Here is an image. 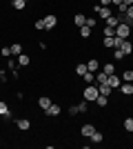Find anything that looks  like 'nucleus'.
<instances>
[{
    "instance_id": "obj_1",
    "label": "nucleus",
    "mask_w": 133,
    "mask_h": 149,
    "mask_svg": "<svg viewBox=\"0 0 133 149\" xmlns=\"http://www.w3.org/2000/svg\"><path fill=\"white\" fill-rule=\"evenodd\" d=\"M98 96H100L98 85H87V87H84V100H87V102H95Z\"/></svg>"
},
{
    "instance_id": "obj_2",
    "label": "nucleus",
    "mask_w": 133,
    "mask_h": 149,
    "mask_svg": "<svg viewBox=\"0 0 133 149\" xmlns=\"http://www.w3.org/2000/svg\"><path fill=\"white\" fill-rule=\"evenodd\" d=\"M115 36H118V38H129V36H131V25L120 22V25L115 27Z\"/></svg>"
},
{
    "instance_id": "obj_3",
    "label": "nucleus",
    "mask_w": 133,
    "mask_h": 149,
    "mask_svg": "<svg viewBox=\"0 0 133 149\" xmlns=\"http://www.w3.org/2000/svg\"><path fill=\"white\" fill-rule=\"evenodd\" d=\"M118 49H120V54H122V56L127 58L129 54H131V51H133V42H131V40H129V38H124V40H122V45H120V47H118Z\"/></svg>"
},
{
    "instance_id": "obj_4",
    "label": "nucleus",
    "mask_w": 133,
    "mask_h": 149,
    "mask_svg": "<svg viewBox=\"0 0 133 149\" xmlns=\"http://www.w3.org/2000/svg\"><path fill=\"white\" fill-rule=\"evenodd\" d=\"M44 29H56L58 27V18L53 16V13H49V16H44Z\"/></svg>"
},
{
    "instance_id": "obj_5",
    "label": "nucleus",
    "mask_w": 133,
    "mask_h": 149,
    "mask_svg": "<svg viewBox=\"0 0 133 149\" xmlns=\"http://www.w3.org/2000/svg\"><path fill=\"white\" fill-rule=\"evenodd\" d=\"M95 11L100 13V18H104V20H107L109 16H113V11H111V7H102V5H98V7H95Z\"/></svg>"
},
{
    "instance_id": "obj_6",
    "label": "nucleus",
    "mask_w": 133,
    "mask_h": 149,
    "mask_svg": "<svg viewBox=\"0 0 133 149\" xmlns=\"http://www.w3.org/2000/svg\"><path fill=\"white\" fill-rule=\"evenodd\" d=\"M102 47L104 49H115V36H104L102 38Z\"/></svg>"
},
{
    "instance_id": "obj_7",
    "label": "nucleus",
    "mask_w": 133,
    "mask_h": 149,
    "mask_svg": "<svg viewBox=\"0 0 133 149\" xmlns=\"http://www.w3.org/2000/svg\"><path fill=\"white\" fill-rule=\"evenodd\" d=\"M16 127H18L20 131H27V129H31V120H27V118H18V120H16Z\"/></svg>"
},
{
    "instance_id": "obj_8",
    "label": "nucleus",
    "mask_w": 133,
    "mask_h": 149,
    "mask_svg": "<svg viewBox=\"0 0 133 149\" xmlns=\"http://www.w3.org/2000/svg\"><path fill=\"white\" fill-rule=\"evenodd\" d=\"M95 131V125H82V129H80V134H82L84 138H91Z\"/></svg>"
},
{
    "instance_id": "obj_9",
    "label": "nucleus",
    "mask_w": 133,
    "mask_h": 149,
    "mask_svg": "<svg viewBox=\"0 0 133 149\" xmlns=\"http://www.w3.org/2000/svg\"><path fill=\"white\" fill-rule=\"evenodd\" d=\"M0 116H2L5 120H9V118H11V111H9V107H7V102H5V100H0Z\"/></svg>"
},
{
    "instance_id": "obj_10",
    "label": "nucleus",
    "mask_w": 133,
    "mask_h": 149,
    "mask_svg": "<svg viewBox=\"0 0 133 149\" xmlns=\"http://www.w3.org/2000/svg\"><path fill=\"white\" fill-rule=\"evenodd\" d=\"M16 62H18V67H29V65H31V58L27 56V54H20Z\"/></svg>"
},
{
    "instance_id": "obj_11",
    "label": "nucleus",
    "mask_w": 133,
    "mask_h": 149,
    "mask_svg": "<svg viewBox=\"0 0 133 149\" xmlns=\"http://www.w3.org/2000/svg\"><path fill=\"white\" fill-rule=\"evenodd\" d=\"M38 107H42L44 111H47V109L51 107V98H49V96H40V98H38Z\"/></svg>"
},
{
    "instance_id": "obj_12",
    "label": "nucleus",
    "mask_w": 133,
    "mask_h": 149,
    "mask_svg": "<svg viewBox=\"0 0 133 149\" xmlns=\"http://www.w3.org/2000/svg\"><path fill=\"white\" fill-rule=\"evenodd\" d=\"M107 82H109L113 89H118V87H120V76H118V74H111V76L107 78Z\"/></svg>"
},
{
    "instance_id": "obj_13",
    "label": "nucleus",
    "mask_w": 133,
    "mask_h": 149,
    "mask_svg": "<svg viewBox=\"0 0 133 149\" xmlns=\"http://www.w3.org/2000/svg\"><path fill=\"white\" fill-rule=\"evenodd\" d=\"M60 111H62V107H60V105H53V102H51V107H49V109H47L44 113H47V116H60Z\"/></svg>"
},
{
    "instance_id": "obj_14",
    "label": "nucleus",
    "mask_w": 133,
    "mask_h": 149,
    "mask_svg": "<svg viewBox=\"0 0 133 149\" xmlns=\"http://www.w3.org/2000/svg\"><path fill=\"white\" fill-rule=\"evenodd\" d=\"M84 22H87V16H84V13H76V16H73V25L76 27H84Z\"/></svg>"
},
{
    "instance_id": "obj_15",
    "label": "nucleus",
    "mask_w": 133,
    "mask_h": 149,
    "mask_svg": "<svg viewBox=\"0 0 133 149\" xmlns=\"http://www.w3.org/2000/svg\"><path fill=\"white\" fill-rule=\"evenodd\" d=\"M98 91H100L102 96H111V91H113V87H111L109 82H104V85H98Z\"/></svg>"
},
{
    "instance_id": "obj_16",
    "label": "nucleus",
    "mask_w": 133,
    "mask_h": 149,
    "mask_svg": "<svg viewBox=\"0 0 133 149\" xmlns=\"http://www.w3.org/2000/svg\"><path fill=\"white\" fill-rule=\"evenodd\" d=\"M120 91L124 93V96H131V93H133V82H122V85H120Z\"/></svg>"
},
{
    "instance_id": "obj_17",
    "label": "nucleus",
    "mask_w": 133,
    "mask_h": 149,
    "mask_svg": "<svg viewBox=\"0 0 133 149\" xmlns=\"http://www.w3.org/2000/svg\"><path fill=\"white\" fill-rule=\"evenodd\" d=\"M107 25L115 29V27L120 25V16H109V18H107Z\"/></svg>"
},
{
    "instance_id": "obj_18",
    "label": "nucleus",
    "mask_w": 133,
    "mask_h": 149,
    "mask_svg": "<svg viewBox=\"0 0 133 149\" xmlns=\"http://www.w3.org/2000/svg\"><path fill=\"white\" fill-rule=\"evenodd\" d=\"M87 69L89 71H98V69H100V62L95 60V58H91V60L87 62Z\"/></svg>"
},
{
    "instance_id": "obj_19",
    "label": "nucleus",
    "mask_w": 133,
    "mask_h": 149,
    "mask_svg": "<svg viewBox=\"0 0 133 149\" xmlns=\"http://www.w3.org/2000/svg\"><path fill=\"white\" fill-rule=\"evenodd\" d=\"M95 105H98V107H107L109 105V96H102V93H100V96L95 98Z\"/></svg>"
},
{
    "instance_id": "obj_20",
    "label": "nucleus",
    "mask_w": 133,
    "mask_h": 149,
    "mask_svg": "<svg viewBox=\"0 0 133 149\" xmlns=\"http://www.w3.org/2000/svg\"><path fill=\"white\" fill-rule=\"evenodd\" d=\"M122 82H133V69L122 71Z\"/></svg>"
},
{
    "instance_id": "obj_21",
    "label": "nucleus",
    "mask_w": 133,
    "mask_h": 149,
    "mask_svg": "<svg viewBox=\"0 0 133 149\" xmlns=\"http://www.w3.org/2000/svg\"><path fill=\"white\" fill-rule=\"evenodd\" d=\"M102 71H104V74H107V76L115 74V65H113V62H107V65H104V67H102Z\"/></svg>"
},
{
    "instance_id": "obj_22",
    "label": "nucleus",
    "mask_w": 133,
    "mask_h": 149,
    "mask_svg": "<svg viewBox=\"0 0 133 149\" xmlns=\"http://www.w3.org/2000/svg\"><path fill=\"white\" fill-rule=\"evenodd\" d=\"M20 54H22V45H20V42H13L11 45V56H20Z\"/></svg>"
},
{
    "instance_id": "obj_23",
    "label": "nucleus",
    "mask_w": 133,
    "mask_h": 149,
    "mask_svg": "<svg viewBox=\"0 0 133 149\" xmlns=\"http://www.w3.org/2000/svg\"><path fill=\"white\" fill-rule=\"evenodd\" d=\"M82 78H84V82H87V85H93V82H95V76H93V71H87V74H84Z\"/></svg>"
},
{
    "instance_id": "obj_24",
    "label": "nucleus",
    "mask_w": 133,
    "mask_h": 149,
    "mask_svg": "<svg viewBox=\"0 0 133 149\" xmlns=\"http://www.w3.org/2000/svg\"><path fill=\"white\" fill-rule=\"evenodd\" d=\"M25 7H27L25 0H13V9H16V11H22Z\"/></svg>"
},
{
    "instance_id": "obj_25",
    "label": "nucleus",
    "mask_w": 133,
    "mask_h": 149,
    "mask_svg": "<svg viewBox=\"0 0 133 149\" xmlns=\"http://www.w3.org/2000/svg\"><path fill=\"white\" fill-rule=\"evenodd\" d=\"M107 78H109V76L104 74V71H100V74L95 76V82H98V85H104V82H107Z\"/></svg>"
},
{
    "instance_id": "obj_26",
    "label": "nucleus",
    "mask_w": 133,
    "mask_h": 149,
    "mask_svg": "<svg viewBox=\"0 0 133 149\" xmlns=\"http://www.w3.org/2000/svg\"><path fill=\"white\" fill-rule=\"evenodd\" d=\"M122 125H124V129H127V131H133V118H131V116L124 118V123H122Z\"/></svg>"
},
{
    "instance_id": "obj_27",
    "label": "nucleus",
    "mask_w": 133,
    "mask_h": 149,
    "mask_svg": "<svg viewBox=\"0 0 133 149\" xmlns=\"http://www.w3.org/2000/svg\"><path fill=\"white\" fill-rule=\"evenodd\" d=\"M87 71H89V69H87V65H78V67H76V74L80 76V78H82V76L87 74Z\"/></svg>"
},
{
    "instance_id": "obj_28",
    "label": "nucleus",
    "mask_w": 133,
    "mask_h": 149,
    "mask_svg": "<svg viewBox=\"0 0 133 149\" xmlns=\"http://www.w3.org/2000/svg\"><path fill=\"white\" fill-rule=\"evenodd\" d=\"M80 36H82V38H89V36H91V27H87V25L80 27Z\"/></svg>"
},
{
    "instance_id": "obj_29",
    "label": "nucleus",
    "mask_w": 133,
    "mask_h": 149,
    "mask_svg": "<svg viewBox=\"0 0 133 149\" xmlns=\"http://www.w3.org/2000/svg\"><path fill=\"white\" fill-rule=\"evenodd\" d=\"M33 27H36V31H44V20H42V18H38L36 22H33Z\"/></svg>"
},
{
    "instance_id": "obj_30",
    "label": "nucleus",
    "mask_w": 133,
    "mask_h": 149,
    "mask_svg": "<svg viewBox=\"0 0 133 149\" xmlns=\"http://www.w3.org/2000/svg\"><path fill=\"white\" fill-rule=\"evenodd\" d=\"M102 33H104V36H115V29H113V27H109V25H104Z\"/></svg>"
},
{
    "instance_id": "obj_31",
    "label": "nucleus",
    "mask_w": 133,
    "mask_h": 149,
    "mask_svg": "<svg viewBox=\"0 0 133 149\" xmlns=\"http://www.w3.org/2000/svg\"><path fill=\"white\" fill-rule=\"evenodd\" d=\"M91 140H93V143H102V134L95 129V131H93V136H91Z\"/></svg>"
},
{
    "instance_id": "obj_32",
    "label": "nucleus",
    "mask_w": 133,
    "mask_h": 149,
    "mask_svg": "<svg viewBox=\"0 0 133 149\" xmlns=\"http://www.w3.org/2000/svg\"><path fill=\"white\" fill-rule=\"evenodd\" d=\"M0 54H2L5 58H11V47H2V49H0Z\"/></svg>"
},
{
    "instance_id": "obj_33",
    "label": "nucleus",
    "mask_w": 133,
    "mask_h": 149,
    "mask_svg": "<svg viewBox=\"0 0 133 149\" xmlns=\"http://www.w3.org/2000/svg\"><path fill=\"white\" fill-rule=\"evenodd\" d=\"M87 100H82V102H80V105H78V109H80V113H87Z\"/></svg>"
},
{
    "instance_id": "obj_34",
    "label": "nucleus",
    "mask_w": 133,
    "mask_h": 149,
    "mask_svg": "<svg viewBox=\"0 0 133 149\" xmlns=\"http://www.w3.org/2000/svg\"><path fill=\"white\" fill-rule=\"evenodd\" d=\"M84 25H87V27H91V29H93V27L98 25V20H95V18H87V22H84Z\"/></svg>"
},
{
    "instance_id": "obj_35",
    "label": "nucleus",
    "mask_w": 133,
    "mask_h": 149,
    "mask_svg": "<svg viewBox=\"0 0 133 149\" xmlns=\"http://www.w3.org/2000/svg\"><path fill=\"white\" fill-rule=\"evenodd\" d=\"M69 113H71V116H76V113H80V109H78V105H71V107H69Z\"/></svg>"
},
{
    "instance_id": "obj_36",
    "label": "nucleus",
    "mask_w": 133,
    "mask_h": 149,
    "mask_svg": "<svg viewBox=\"0 0 133 149\" xmlns=\"http://www.w3.org/2000/svg\"><path fill=\"white\" fill-rule=\"evenodd\" d=\"M113 58H115V60H122V58H124V56H122V54H120V49H113Z\"/></svg>"
},
{
    "instance_id": "obj_37",
    "label": "nucleus",
    "mask_w": 133,
    "mask_h": 149,
    "mask_svg": "<svg viewBox=\"0 0 133 149\" xmlns=\"http://www.w3.org/2000/svg\"><path fill=\"white\" fill-rule=\"evenodd\" d=\"M100 5L102 7H109V5H111V0H100Z\"/></svg>"
},
{
    "instance_id": "obj_38",
    "label": "nucleus",
    "mask_w": 133,
    "mask_h": 149,
    "mask_svg": "<svg viewBox=\"0 0 133 149\" xmlns=\"http://www.w3.org/2000/svg\"><path fill=\"white\" fill-rule=\"evenodd\" d=\"M122 5H127V7H129V5H133V0H122Z\"/></svg>"
},
{
    "instance_id": "obj_39",
    "label": "nucleus",
    "mask_w": 133,
    "mask_h": 149,
    "mask_svg": "<svg viewBox=\"0 0 133 149\" xmlns=\"http://www.w3.org/2000/svg\"><path fill=\"white\" fill-rule=\"evenodd\" d=\"M120 2H122V0H111V5H115V7L120 5Z\"/></svg>"
},
{
    "instance_id": "obj_40",
    "label": "nucleus",
    "mask_w": 133,
    "mask_h": 149,
    "mask_svg": "<svg viewBox=\"0 0 133 149\" xmlns=\"http://www.w3.org/2000/svg\"><path fill=\"white\" fill-rule=\"evenodd\" d=\"M25 2H29V0H25Z\"/></svg>"
},
{
    "instance_id": "obj_41",
    "label": "nucleus",
    "mask_w": 133,
    "mask_h": 149,
    "mask_svg": "<svg viewBox=\"0 0 133 149\" xmlns=\"http://www.w3.org/2000/svg\"><path fill=\"white\" fill-rule=\"evenodd\" d=\"M131 29H133V25H131Z\"/></svg>"
},
{
    "instance_id": "obj_42",
    "label": "nucleus",
    "mask_w": 133,
    "mask_h": 149,
    "mask_svg": "<svg viewBox=\"0 0 133 149\" xmlns=\"http://www.w3.org/2000/svg\"><path fill=\"white\" fill-rule=\"evenodd\" d=\"M11 2H13V0H11Z\"/></svg>"
}]
</instances>
